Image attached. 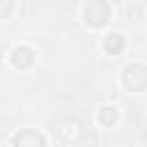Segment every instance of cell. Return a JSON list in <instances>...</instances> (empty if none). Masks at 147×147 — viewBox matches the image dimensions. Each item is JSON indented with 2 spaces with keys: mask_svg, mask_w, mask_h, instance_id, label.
<instances>
[{
  "mask_svg": "<svg viewBox=\"0 0 147 147\" xmlns=\"http://www.w3.org/2000/svg\"><path fill=\"white\" fill-rule=\"evenodd\" d=\"M28 140H30V142H44V138L37 136V133H25V136H16V138H14V142H18V145H21V142H28Z\"/></svg>",
  "mask_w": 147,
  "mask_h": 147,
  "instance_id": "5",
  "label": "cell"
},
{
  "mask_svg": "<svg viewBox=\"0 0 147 147\" xmlns=\"http://www.w3.org/2000/svg\"><path fill=\"white\" fill-rule=\"evenodd\" d=\"M119 48H122V37H119V34H108V39H106V51L117 53Z\"/></svg>",
  "mask_w": 147,
  "mask_h": 147,
  "instance_id": "3",
  "label": "cell"
},
{
  "mask_svg": "<svg viewBox=\"0 0 147 147\" xmlns=\"http://www.w3.org/2000/svg\"><path fill=\"white\" fill-rule=\"evenodd\" d=\"M11 62H14V67H28L32 62V51L30 48H16L11 53Z\"/></svg>",
  "mask_w": 147,
  "mask_h": 147,
  "instance_id": "2",
  "label": "cell"
},
{
  "mask_svg": "<svg viewBox=\"0 0 147 147\" xmlns=\"http://www.w3.org/2000/svg\"><path fill=\"white\" fill-rule=\"evenodd\" d=\"M101 122H103V124H115V122H117L115 108H101Z\"/></svg>",
  "mask_w": 147,
  "mask_h": 147,
  "instance_id": "4",
  "label": "cell"
},
{
  "mask_svg": "<svg viewBox=\"0 0 147 147\" xmlns=\"http://www.w3.org/2000/svg\"><path fill=\"white\" fill-rule=\"evenodd\" d=\"M108 16H110V9L106 7V2L92 0V2L87 5V21H90L92 25H103Z\"/></svg>",
  "mask_w": 147,
  "mask_h": 147,
  "instance_id": "1",
  "label": "cell"
}]
</instances>
